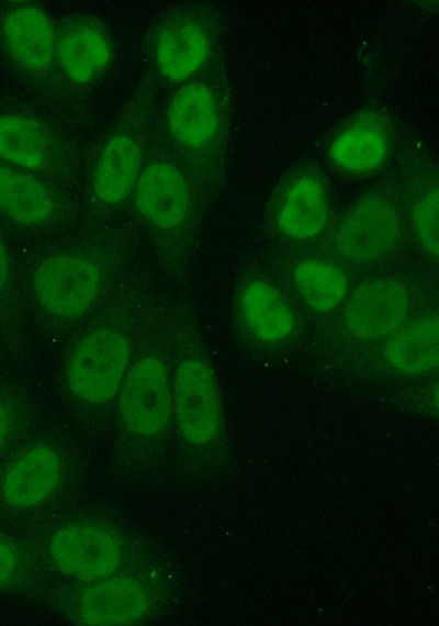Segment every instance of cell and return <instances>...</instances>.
<instances>
[{
	"label": "cell",
	"instance_id": "cell-1",
	"mask_svg": "<svg viewBox=\"0 0 439 626\" xmlns=\"http://www.w3.org/2000/svg\"><path fill=\"white\" fill-rule=\"evenodd\" d=\"M131 358L128 338L120 331L102 327L83 336L65 366L70 393L89 404L111 400L120 390Z\"/></svg>",
	"mask_w": 439,
	"mask_h": 626
},
{
	"label": "cell",
	"instance_id": "cell-2",
	"mask_svg": "<svg viewBox=\"0 0 439 626\" xmlns=\"http://www.w3.org/2000/svg\"><path fill=\"white\" fill-rule=\"evenodd\" d=\"M102 286L100 267L90 258L59 254L44 259L33 273L37 303L48 314L72 318L87 312Z\"/></svg>",
	"mask_w": 439,
	"mask_h": 626
},
{
	"label": "cell",
	"instance_id": "cell-3",
	"mask_svg": "<svg viewBox=\"0 0 439 626\" xmlns=\"http://www.w3.org/2000/svg\"><path fill=\"white\" fill-rule=\"evenodd\" d=\"M120 389L119 412L128 432L155 437L166 429L172 416V385L160 358H140L126 373Z\"/></svg>",
	"mask_w": 439,
	"mask_h": 626
},
{
	"label": "cell",
	"instance_id": "cell-4",
	"mask_svg": "<svg viewBox=\"0 0 439 626\" xmlns=\"http://www.w3.org/2000/svg\"><path fill=\"white\" fill-rule=\"evenodd\" d=\"M172 413L188 443L206 445L217 436L222 425L219 391L214 373L204 361L189 358L177 367Z\"/></svg>",
	"mask_w": 439,
	"mask_h": 626
},
{
	"label": "cell",
	"instance_id": "cell-5",
	"mask_svg": "<svg viewBox=\"0 0 439 626\" xmlns=\"http://www.w3.org/2000/svg\"><path fill=\"white\" fill-rule=\"evenodd\" d=\"M48 555L66 577L95 581L112 575L121 566V541L110 529L97 524H71L49 539Z\"/></svg>",
	"mask_w": 439,
	"mask_h": 626
},
{
	"label": "cell",
	"instance_id": "cell-6",
	"mask_svg": "<svg viewBox=\"0 0 439 626\" xmlns=\"http://www.w3.org/2000/svg\"><path fill=\"white\" fill-rule=\"evenodd\" d=\"M401 221L394 206L376 195L359 200L341 219L336 246L347 259L369 262L384 257L398 243Z\"/></svg>",
	"mask_w": 439,
	"mask_h": 626
},
{
	"label": "cell",
	"instance_id": "cell-7",
	"mask_svg": "<svg viewBox=\"0 0 439 626\" xmlns=\"http://www.w3.org/2000/svg\"><path fill=\"white\" fill-rule=\"evenodd\" d=\"M409 309L406 289L394 280H378L359 288L345 310V325L356 337L374 339L393 333Z\"/></svg>",
	"mask_w": 439,
	"mask_h": 626
},
{
	"label": "cell",
	"instance_id": "cell-8",
	"mask_svg": "<svg viewBox=\"0 0 439 626\" xmlns=\"http://www.w3.org/2000/svg\"><path fill=\"white\" fill-rule=\"evenodd\" d=\"M134 199L140 215L162 230L183 224L190 211L189 185L180 170L168 163H153L140 172Z\"/></svg>",
	"mask_w": 439,
	"mask_h": 626
},
{
	"label": "cell",
	"instance_id": "cell-9",
	"mask_svg": "<svg viewBox=\"0 0 439 626\" xmlns=\"http://www.w3.org/2000/svg\"><path fill=\"white\" fill-rule=\"evenodd\" d=\"M112 52L108 32L93 19H74L57 33L55 58L75 83L87 85L99 78L109 67Z\"/></svg>",
	"mask_w": 439,
	"mask_h": 626
},
{
	"label": "cell",
	"instance_id": "cell-10",
	"mask_svg": "<svg viewBox=\"0 0 439 626\" xmlns=\"http://www.w3.org/2000/svg\"><path fill=\"white\" fill-rule=\"evenodd\" d=\"M149 603L146 589L136 579L109 575L81 592L78 613L88 625H128L145 616Z\"/></svg>",
	"mask_w": 439,
	"mask_h": 626
},
{
	"label": "cell",
	"instance_id": "cell-11",
	"mask_svg": "<svg viewBox=\"0 0 439 626\" xmlns=\"http://www.w3.org/2000/svg\"><path fill=\"white\" fill-rule=\"evenodd\" d=\"M63 470L61 459L55 449L33 446L7 469L1 481L3 499L13 507H34L57 489Z\"/></svg>",
	"mask_w": 439,
	"mask_h": 626
},
{
	"label": "cell",
	"instance_id": "cell-12",
	"mask_svg": "<svg viewBox=\"0 0 439 626\" xmlns=\"http://www.w3.org/2000/svg\"><path fill=\"white\" fill-rule=\"evenodd\" d=\"M4 45L22 67L38 71L56 57L57 32L47 13L33 4L13 8L1 25Z\"/></svg>",
	"mask_w": 439,
	"mask_h": 626
},
{
	"label": "cell",
	"instance_id": "cell-13",
	"mask_svg": "<svg viewBox=\"0 0 439 626\" xmlns=\"http://www.w3.org/2000/svg\"><path fill=\"white\" fill-rule=\"evenodd\" d=\"M205 29L188 16H173L161 24L155 41V59L161 75L181 81L195 74L210 54Z\"/></svg>",
	"mask_w": 439,
	"mask_h": 626
},
{
	"label": "cell",
	"instance_id": "cell-14",
	"mask_svg": "<svg viewBox=\"0 0 439 626\" xmlns=\"http://www.w3.org/2000/svg\"><path fill=\"white\" fill-rule=\"evenodd\" d=\"M390 133L375 114H362L344 127L329 146V157L340 169L365 174L378 169L390 150Z\"/></svg>",
	"mask_w": 439,
	"mask_h": 626
},
{
	"label": "cell",
	"instance_id": "cell-15",
	"mask_svg": "<svg viewBox=\"0 0 439 626\" xmlns=\"http://www.w3.org/2000/svg\"><path fill=\"white\" fill-rule=\"evenodd\" d=\"M329 216V198L317 176L304 174L288 186L278 208L277 222L283 234L305 241L317 236Z\"/></svg>",
	"mask_w": 439,
	"mask_h": 626
},
{
	"label": "cell",
	"instance_id": "cell-16",
	"mask_svg": "<svg viewBox=\"0 0 439 626\" xmlns=\"http://www.w3.org/2000/svg\"><path fill=\"white\" fill-rule=\"evenodd\" d=\"M166 119L171 135L180 144L190 148L205 146L218 130L215 96L205 85H187L171 98Z\"/></svg>",
	"mask_w": 439,
	"mask_h": 626
},
{
	"label": "cell",
	"instance_id": "cell-17",
	"mask_svg": "<svg viewBox=\"0 0 439 626\" xmlns=\"http://www.w3.org/2000/svg\"><path fill=\"white\" fill-rule=\"evenodd\" d=\"M142 150L125 133L113 135L104 144L93 169L92 191L109 205L121 203L135 188L140 175Z\"/></svg>",
	"mask_w": 439,
	"mask_h": 626
},
{
	"label": "cell",
	"instance_id": "cell-18",
	"mask_svg": "<svg viewBox=\"0 0 439 626\" xmlns=\"http://www.w3.org/2000/svg\"><path fill=\"white\" fill-rule=\"evenodd\" d=\"M0 211L21 225H41L54 214L55 199L41 180L0 166Z\"/></svg>",
	"mask_w": 439,
	"mask_h": 626
},
{
	"label": "cell",
	"instance_id": "cell-19",
	"mask_svg": "<svg viewBox=\"0 0 439 626\" xmlns=\"http://www.w3.org/2000/svg\"><path fill=\"white\" fill-rule=\"evenodd\" d=\"M385 359L392 368L406 375L435 369L439 360L438 320L421 317L396 333L385 346Z\"/></svg>",
	"mask_w": 439,
	"mask_h": 626
},
{
	"label": "cell",
	"instance_id": "cell-20",
	"mask_svg": "<svg viewBox=\"0 0 439 626\" xmlns=\"http://www.w3.org/2000/svg\"><path fill=\"white\" fill-rule=\"evenodd\" d=\"M53 154L52 137L38 121L23 115H0L1 159L36 170L47 166Z\"/></svg>",
	"mask_w": 439,
	"mask_h": 626
},
{
	"label": "cell",
	"instance_id": "cell-21",
	"mask_svg": "<svg viewBox=\"0 0 439 626\" xmlns=\"http://www.w3.org/2000/svg\"><path fill=\"white\" fill-rule=\"evenodd\" d=\"M240 310L246 325L259 339L279 342L293 331L294 316L290 306L266 281L256 280L245 288Z\"/></svg>",
	"mask_w": 439,
	"mask_h": 626
},
{
	"label": "cell",
	"instance_id": "cell-22",
	"mask_svg": "<svg viewBox=\"0 0 439 626\" xmlns=\"http://www.w3.org/2000/svg\"><path fill=\"white\" fill-rule=\"evenodd\" d=\"M295 286L309 308L317 312L335 309L348 291L345 273L323 260H304L293 271Z\"/></svg>",
	"mask_w": 439,
	"mask_h": 626
},
{
	"label": "cell",
	"instance_id": "cell-23",
	"mask_svg": "<svg viewBox=\"0 0 439 626\" xmlns=\"http://www.w3.org/2000/svg\"><path fill=\"white\" fill-rule=\"evenodd\" d=\"M438 209L437 189L428 191L416 203L413 221L417 239L423 249L432 258L438 256Z\"/></svg>",
	"mask_w": 439,
	"mask_h": 626
},
{
	"label": "cell",
	"instance_id": "cell-24",
	"mask_svg": "<svg viewBox=\"0 0 439 626\" xmlns=\"http://www.w3.org/2000/svg\"><path fill=\"white\" fill-rule=\"evenodd\" d=\"M19 567L20 557L16 549L0 535V585L9 582Z\"/></svg>",
	"mask_w": 439,
	"mask_h": 626
},
{
	"label": "cell",
	"instance_id": "cell-25",
	"mask_svg": "<svg viewBox=\"0 0 439 626\" xmlns=\"http://www.w3.org/2000/svg\"><path fill=\"white\" fill-rule=\"evenodd\" d=\"M10 256L3 239L0 236V292L5 287L10 276Z\"/></svg>",
	"mask_w": 439,
	"mask_h": 626
},
{
	"label": "cell",
	"instance_id": "cell-26",
	"mask_svg": "<svg viewBox=\"0 0 439 626\" xmlns=\"http://www.w3.org/2000/svg\"><path fill=\"white\" fill-rule=\"evenodd\" d=\"M11 415L8 407L0 401V450L4 447L11 432Z\"/></svg>",
	"mask_w": 439,
	"mask_h": 626
}]
</instances>
